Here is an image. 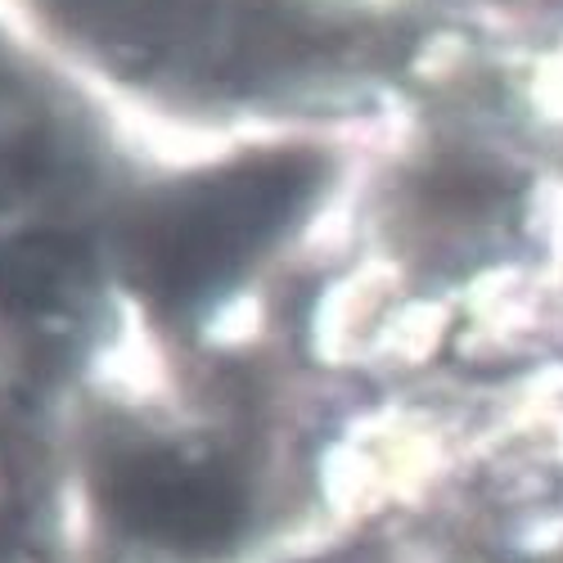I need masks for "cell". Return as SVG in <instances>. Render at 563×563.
Returning a JSON list of instances; mask_svg holds the SVG:
<instances>
[{
  "label": "cell",
  "mask_w": 563,
  "mask_h": 563,
  "mask_svg": "<svg viewBox=\"0 0 563 563\" xmlns=\"http://www.w3.org/2000/svg\"><path fill=\"white\" fill-rule=\"evenodd\" d=\"M320 185V163L275 154L167 195L135 230V279L163 302H195L285 230Z\"/></svg>",
  "instance_id": "cell-1"
},
{
  "label": "cell",
  "mask_w": 563,
  "mask_h": 563,
  "mask_svg": "<svg viewBox=\"0 0 563 563\" xmlns=\"http://www.w3.org/2000/svg\"><path fill=\"white\" fill-rule=\"evenodd\" d=\"M96 496L113 528L185 559L230 550L249 523V496L221 460L158 442L113 451L100 464Z\"/></svg>",
  "instance_id": "cell-2"
},
{
  "label": "cell",
  "mask_w": 563,
  "mask_h": 563,
  "mask_svg": "<svg viewBox=\"0 0 563 563\" xmlns=\"http://www.w3.org/2000/svg\"><path fill=\"white\" fill-rule=\"evenodd\" d=\"M77 249L68 240H23L0 253V302L5 307H45L73 289Z\"/></svg>",
  "instance_id": "cell-3"
}]
</instances>
